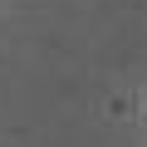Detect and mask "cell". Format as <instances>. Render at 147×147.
I'll use <instances>...</instances> for the list:
<instances>
[{"label":"cell","mask_w":147,"mask_h":147,"mask_svg":"<svg viewBox=\"0 0 147 147\" xmlns=\"http://www.w3.org/2000/svg\"><path fill=\"white\" fill-rule=\"evenodd\" d=\"M142 127H147V88H142Z\"/></svg>","instance_id":"obj_1"}]
</instances>
